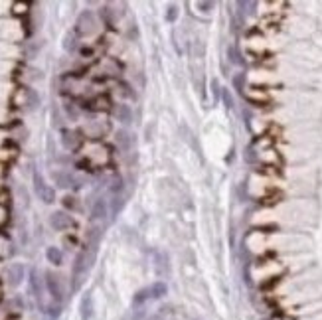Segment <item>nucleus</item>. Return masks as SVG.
<instances>
[{
    "label": "nucleus",
    "instance_id": "nucleus-9",
    "mask_svg": "<svg viewBox=\"0 0 322 320\" xmlns=\"http://www.w3.org/2000/svg\"><path fill=\"white\" fill-rule=\"evenodd\" d=\"M79 314L81 320H91L95 314V306H93V296L91 292H85L83 298H81V305H79Z\"/></svg>",
    "mask_w": 322,
    "mask_h": 320
},
{
    "label": "nucleus",
    "instance_id": "nucleus-13",
    "mask_svg": "<svg viewBox=\"0 0 322 320\" xmlns=\"http://www.w3.org/2000/svg\"><path fill=\"white\" fill-rule=\"evenodd\" d=\"M146 292H148V298H162L168 292V287L162 281H156L151 287H146Z\"/></svg>",
    "mask_w": 322,
    "mask_h": 320
},
{
    "label": "nucleus",
    "instance_id": "nucleus-2",
    "mask_svg": "<svg viewBox=\"0 0 322 320\" xmlns=\"http://www.w3.org/2000/svg\"><path fill=\"white\" fill-rule=\"evenodd\" d=\"M46 289L50 292L52 301L56 305H61V301H63V283H61V277L56 275V273H52V271H48L46 273Z\"/></svg>",
    "mask_w": 322,
    "mask_h": 320
},
{
    "label": "nucleus",
    "instance_id": "nucleus-19",
    "mask_svg": "<svg viewBox=\"0 0 322 320\" xmlns=\"http://www.w3.org/2000/svg\"><path fill=\"white\" fill-rule=\"evenodd\" d=\"M63 204H66L68 208H73V206H75V200H73L71 196H68V198H63Z\"/></svg>",
    "mask_w": 322,
    "mask_h": 320
},
{
    "label": "nucleus",
    "instance_id": "nucleus-3",
    "mask_svg": "<svg viewBox=\"0 0 322 320\" xmlns=\"http://www.w3.org/2000/svg\"><path fill=\"white\" fill-rule=\"evenodd\" d=\"M34 190H36V194L44 204H54L56 202V190L44 180V176L38 174V172L34 174Z\"/></svg>",
    "mask_w": 322,
    "mask_h": 320
},
{
    "label": "nucleus",
    "instance_id": "nucleus-4",
    "mask_svg": "<svg viewBox=\"0 0 322 320\" xmlns=\"http://www.w3.org/2000/svg\"><path fill=\"white\" fill-rule=\"evenodd\" d=\"M50 225H52L56 231H66V229L73 227L75 223H73V218H71L68 211L57 209V211H54V214L50 216Z\"/></svg>",
    "mask_w": 322,
    "mask_h": 320
},
{
    "label": "nucleus",
    "instance_id": "nucleus-14",
    "mask_svg": "<svg viewBox=\"0 0 322 320\" xmlns=\"http://www.w3.org/2000/svg\"><path fill=\"white\" fill-rule=\"evenodd\" d=\"M115 142H117V146H119L121 151H128V148L133 146V137H131V133H126V131H117Z\"/></svg>",
    "mask_w": 322,
    "mask_h": 320
},
{
    "label": "nucleus",
    "instance_id": "nucleus-11",
    "mask_svg": "<svg viewBox=\"0 0 322 320\" xmlns=\"http://www.w3.org/2000/svg\"><path fill=\"white\" fill-rule=\"evenodd\" d=\"M107 202L103 200V198H99L93 202V206H91V220L93 222H101V220H105L107 218Z\"/></svg>",
    "mask_w": 322,
    "mask_h": 320
},
{
    "label": "nucleus",
    "instance_id": "nucleus-6",
    "mask_svg": "<svg viewBox=\"0 0 322 320\" xmlns=\"http://www.w3.org/2000/svg\"><path fill=\"white\" fill-rule=\"evenodd\" d=\"M24 275H26L24 265H20V263L10 265V267L6 269V283H8V287H12V289L20 287L22 281H24Z\"/></svg>",
    "mask_w": 322,
    "mask_h": 320
},
{
    "label": "nucleus",
    "instance_id": "nucleus-18",
    "mask_svg": "<svg viewBox=\"0 0 322 320\" xmlns=\"http://www.w3.org/2000/svg\"><path fill=\"white\" fill-rule=\"evenodd\" d=\"M198 8H202L204 12H208L211 8V2H198Z\"/></svg>",
    "mask_w": 322,
    "mask_h": 320
},
{
    "label": "nucleus",
    "instance_id": "nucleus-16",
    "mask_svg": "<svg viewBox=\"0 0 322 320\" xmlns=\"http://www.w3.org/2000/svg\"><path fill=\"white\" fill-rule=\"evenodd\" d=\"M63 50H66V52H75V50H77V38H75V36H73V34H66V38H63Z\"/></svg>",
    "mask_w": 322,
    "mask_h": 320
},
{
    "label": "nucleus",
    "instance_id": "nucleus-10",
    "mask_svg": "<svg viewBox=\"0 0 322 320\" xmlns=\"http://www.w3.org/2000/svg\"><path fill=\"white\" fill-rule=\"evenodd\" d=\"M113 115H115V119H117L119 123H123V125L133 123V111H131V107L125 105V103H119V105L113 109Z\"/></svg>",
    "mask_w": 322,
    "mask_h": 320
},
{
    "label": "nucleus",
    "instance_id": "nucleus-7",
    "mask_svg": "<svg viewBox=\"0 0 322 320\" xmlns=\"http://www.w3.org/2000/svg\"><path fill=\"white\" fill-rule=\"evenodd\" d=\"M54 180H56V184L59 188H75L77 190L81 186L79 180H75L70 172H63V170H56L54 172Z\"/></svg>",
    "mask_w": 322,
    "mask_h": 320
},
{
    "label": "nucleus",
    "instance_id": "nucleus-5",
    "mask_svg": "<svg viewBox=\"0 0 322 320\" xmlns=\"http://www.w3.org/2000/svg\"><path fill=\"white\" fill-rule=\"evenodd\" d=\"M75 32L79 36H89L91 32H95V16L91 14L89 10H85L77 18V24H75Z\"/></svg>",
    "mask_w": 322,
    "mask_h": 320
},
{
    "label": "nucleus",
    "instance_id": "nucleus-1",
    "mask_svg": "<svg viewBox=\"0 0 322 320\" xmlns=\"http://www.w3.org/2000/svg\"><path fill=\"white\" fill-rule=\"evenodd\" d=\"M93 259H95V253H89L87 249H83L77 257H75V263H73V271H71V289L77 291L83 283L87 271L91 269L93 265Z\"/></svg>",
    "mask_w": 322,
    "mask_h": 320
},
{
    "label": "nucleus",
    "instance_id": "nucleus-17",
    "mask_svg": "<svg viewBox=\"0 0 322 320\" xmlns=\"http://www.w3.org/2000/svg\"><path fill=\"white\" fill-rule=\"evenodd\" d=\"M176 18H178V8H176V6H168V10H166V20H168V22H176Z\"/></svg>",
    "mask_w": 322,
    "mask_h": 320
},
{
    "label": "nucleus",
    "instance_id": "nucleus-15",
    "mask_svg": "<svg viewBox=\"0 0 322 320\" xmlns=\"http://www.w3.org/2000/svg\"><path fill=\"white\" fill-rule=\"evenodd\" d=\"M46 257H48L50 263L57 265V267L63 263V253H61L59 247H48V249H46Z\"/></svg>",
    "mask_w": 322,
    "mask_h": 320
},
{
    "label": "nucleus",
    "instance_id": "nucleus-12",
    "mask_svg": "<svg viewBox=\"0 0 322 320\" xmlns=\"http://www.w3.org/2000/svg\"><path fill=\"white\" fill-rule=\"evenodd\" d=\"M61 144H63L68 151L77 148V144H79L77 133H73V131H70V129H63V131H61Z\"/></svg>",
    "mask_w": 322,
    "mask_h": 320
},
{
    "label": "nucleus",
    "instance_id": "nucleus-8",
    "mask_svg": "<svg viewBox=\"0 0 322 320\" xmlns=\"http://www.w3.org/2000/svg\"><path fill=\"white\" fill-rule=\"evenodd\" d=\"M30 289H32V294H34V298H36V303L40 306H44L42 303V279L38 275V271L36 269H32L30 271Z\"/></svg>",
    "mask_w": 322,
    "mask_h": 320
}]
</instances>
